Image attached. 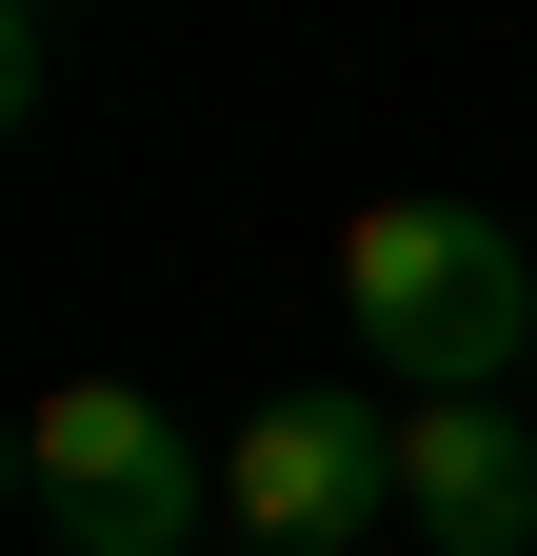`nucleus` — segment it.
Returning a JSON list of instances; mask_svg holds the SVG:
<instances>
[{
    "label": "nucleus",
    "instance_id": "f257e3e1",
    "mask_svg": "<svg viewBox=\"0 0 537 556\" xmlns=\"http://www.w3.org/2000/svg\"><path fill=\"white\" fill-rule=\"evenodd\" d=\"M339 318L419 397H498L537 358V258L498 219H458V199H359V219H339Z\"/></svg>",
    "mask_w": 537,
    "mask_h": 556
},
{
    "label": "nucleus",
    "instance_id": "f03ea898",
    "mask_svg": "<svg viewBox=\"0 0 537 556\" xmlns=\"http://www.w3.org/2000/svg\"><path fill=\"white\" fill-rule=\"evenodd\" d=\"M21 497H40L60 556H179L199 497H220V457H199L140 378H60V397L21 417Z\"/></svg>",
    "mask_w": 537,
    "mask_h": 556
},
{
    "label": "nucleus",
    "instance_id": "7ed1b4c3",
    "mask_svg": "<svg viewBox=\"0 0 537 556\" xmlns=\"http://www.w3.org/2000/svg\"><path fill=\"white\" fill-rule=\"evenodd\" d=\"M220 517H239V556H339L359 517H398V417L378 397H259L220 457Z\"/></svg>",
    "mask_w": 537,
    "mask_h": 556
},
{
    "label": "nucleus",
    "instance_id": "20e7f679",
    "mask_svg": "<svg viewBox=\"0 0 537 556\" xmlns=\"http://www.w3.org/2000/svg\"><path fill=\"white\" fill-rule=\"evenodd\" d=\"M398 517L438 556H537V438L498 397H398Z\"/></svg>",
    "mask_w": 537,
    "mask_h": 556
},
{
    "label": "nucleus",
    "instance_id": "39448f33",
    "mask_svg": "<svg viewBox=\"0 0 537 556\" xmlns=\"http://www.w3.org/2000/svg\"><path fill=\"white\" fill-rule=\"evenodd\" d=\"M40 60H60V0H21V100H40Z\"/></svg>",
    "mask_w": 537,
    "mask_h": 556
},
{
    "label": "nucleus",
    "instance_id": "423d86ee",
    "mask_svg": "<svg viewBox=\"0 0 537 556\" xmlns=\"http://www.w3.org/2000/svg\"><path fill=\"white\" fill-rule=\"evenodd\" d=\"M40 556H60V536H40Z\"/></svg>",
    "mask_w": 537,
    "mask_h": 556
}]
</instances>
